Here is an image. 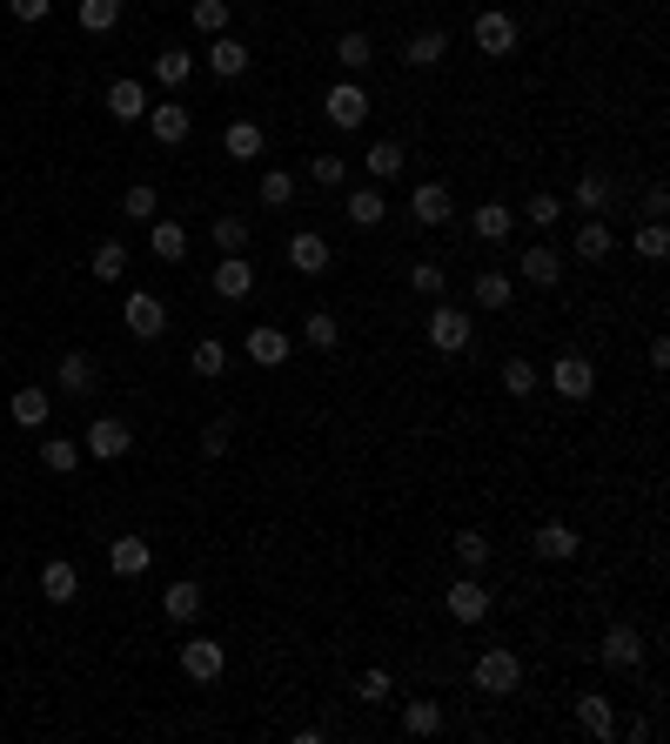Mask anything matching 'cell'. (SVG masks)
Segmentation results:
<instances>
[{
    "label": "cell",
    "mask_w": 670,
    "mask_h": 744,
    "mask_svg": "<svg viewBox=\"0 0 670 744\" xmlns=\"http://www.w3.org/2000/svg\"><path fill=\"white\" fill-rule=\"evenodd\" d=\"M469 684H476L483 698H510V691L523 684V657H517L510 644H489V650L476 657V671H469Z\"/></svg>",
    "instance_id": "cell-1"
},
{
    "label": "cell",
    "mask_w": 670,
    "mask_h": 744,
    "mask_svg": "<svg viewBox=\"0 0 670 744\" xmlns=\"http://www.w3.org/2000/svg\"><path fill=\"white\" fill-rule=\"evenodd\" d=\"M423 336H430V349L463 356V349L476 343V322H469V309H456V302H443V295H436V309H430V322H423Z\"/></svg>",
    "instance_id": "cell-2"
},
{
    "label": "cell",
    "mask_w": 670,
    "mask_h": 744,
    "mask_svg": "<svg viewBox=\"0 0 670 744\" xmlns=\"http://www.w3.org/2000/svg\"><path fill=\"white\" fill-rule=\"evenodd\" d=\"M543 382H550L563 402H591V396H597V363H591V356H576V349H563V356L543 369Z\"/></svg>",
    "instance_id": "cell-3"
},
{
    "label": "cell",
    "mask_w": 670,
    "mask_h": 744,
    "mask_svg": "<svg viewBox=\"0 0 670 744\" xmlns=\"http://www.w3.org/2000/svg\"><path fill=\"white\" fill-rule=\"evenodd\" d=\"M469 41H476V54H489V61H502V54H517V41H523V28H517V14H502V8H483V14L469 21Z\"/></svg>",
    "instance_id": "cell-4"
},
{
    "label": "cell",
    "mask_w": 670,
    "mask_h": 744,
    "mask_svg": "<svg viewBox=\"0 0 670 744\" xmlns=\"http://www.w3.org/2000/svg\"><path fill=\"white\" fill-rule=\"evenodd\" d=\"M443 611H450L456 624H483V617L496 611V597L483 591V570H463V576H456V584L443 591Z\"/></svg>",
    "instance_id": "cell-5"
},
{
    "label": "cell",
    "mask_w": 670,
    "mask_h": 744,
    "mask_svg": "<svg viewBox=\"0 0 670 744\" xmlns=\"http://www.w3.org/2000/svg\"><path fill=\"white\" fill-rule=\"evenodd\" d=\"M128 450H134V430L121 417H95L88 436H80V456H95V463H121Z\"/></svg>",
    "instance_id": "cell-6"
},
{
    "label": "cell",
    "mask_w": 670,
    "mask_h": 744,
    "mask_svg": "<svg viewBox=\"0 0 670 744\" xmlns=\"http://www.w3.org/2000/svg\"><path fill=\"white\" fill-rule=\"evenodd\" d=\"M597 665H604V671H617V678H630V671L644 665V637H637L630 624H610V630H604V644H597Z\"/></svg>",
    "instance_id": "cell-7"
},
{
    "label": "cell",
    "mask_w": 670,
    "mask_h": 744,
    "mask_svg": "<svg viewBox=\"0 0 670 744\" xmlns=\"http://www.w3.org/2000/svg\"><path fill=\"white\" fill-rule=\"evenodd\" d=\"M241 349H248V363H256V369H282V363L295 356L289 328H275V322H256V328L241 336Z\"/></svg>",
    "instance_id": "cell-8"
},
{
    "label": "cell",
    "mask_w": 670,
    "mask_h": 744,
    "mask_svg": "<svg viewBox=\"0 0 670 744\" xmlns=\"http://www.w3.org/2000/svg\"><path fill=\"white\" fill-rule=\"evenodd\" d=\"M221 671H228V650H221L215 637H188V644H182V678H188V684H215Z\"/></svg>",
    "instance_id": "cell-9"
},
{
    "label": "cell",
    "mask_w": 670,
    "mask_h": 744,
    "mask_svg": "<svg viewBox=\"0 0 670 744\" xmlns=\"http://www.w3.org/2000/svg\"><path fill=\"white\" fill-rule=\"evenodd\" d=\"M121 322H128V336L154 343V336H168V302H161V295H148V289H134V295H128V309H121Z\"/></svg>",
    "instance_id": "cell-10"
},
{
    "label": "cell",
    "mask_w": 670,
    "mask_h": 744,
    "mask_svg": "<svg viewBox=\"0 0 670 744\" xmlns=\"http://www.w3.org/2000/svg\"><path fill=\"white\" fill-rule=\"evenodd\" d=\"M322 108H328L335 128H363L369 121V88H363V80H335V88L322 95Z\"/></svg>",
    "instance_id": "cell-11"
},
{
    "label": "cell",
    "mask_w": 670,
    "mask_h": 744,
    "mask_svg": "<svg viewBox=\"0 0 670 744\" xmlns=\"http://www.w3.org/2000/svg\"><path fill=\"white\" fill-rule=\"evenodd\" d=\"M148 134H154L161 148H182V141L195 134V115H188L182 101H148Z\"/></svg>",
    "instance_id": "cell-12"
},
{
    "label": "cell",
    "mask_w": 670,
    "mask_h": 744,
    "mask_svg": "<svg viewBox=\"0 0 670 744\" xmlns=\"http://www.w3.org/2000/svg\"><path fill=\"white\" fill-rule=\"evenodd\" d=\"M576 731L597 737V744H610L617 737V704L604 691H576Z\"/></svg>",
    "instance_id": "cell-13"
},
{
    "label": "cell",
    "mask_w": 670,
    "mask_h": 744,
    "mask_svg": "<svg viewBox=\"0 0 670 744\" xmlns=\"http://www.w3.org/2000/svg\"><path fill=\"white\" fill-rule=\"evenodd\" d=\"M530 550H537L543 563H576V550H583V537H576V524H563V517H550V524H537V537H530Z\"/></svg>",
    "instance_id": "cell-14"
},
{
    "label": "cell",
    "mask_w": 670,
    "mask_h": 744,
    "mask_svg": "<svg viewBox=\"0 0 670 744\" xmlns=\"http://www.w3.org/2000/svg\"><path fill=\"white\" fill-rule=\"evenodd\" d=\"M248 61H256V47H248L241 34H215V41H208V74H215V80H241Z\"/></svg>",
    "instance_id": "cell-15"
},
{
    "label": "cell",
    "mask_w": 670,
    "mask_h": 744,
    "mask_svg": "<svg viewBox=\"0 0 670 744\" xmlns=\"http://www.w3.org/2000/svg\"><path fill=\"white\" fill-rule=\"evenodd\" d=\"M409 215H415V228H443V222L456 215V202H450V188H443V182H415Z\"/></svg>",
    "instance_id": "cell-16"
},
{
    "label": "cell",
    "mask_w": 670,
    "mask_h": 744,
    "mask_svg": "<svg viewBox=\"0 0 670 744\" xmlns=\"http://www.w3.org/2000/svg\"><path fill=\"white\" fill-rule=\"evenodd\" d=\"M95 382H101V369H95L88 349H67V356H61V369H54V389H61V396H95Z\"/></svg>",
    "instance_id": "cell-17"
},
{
    "label": "cell",
    "mask_w": 670,
    "mask_h": 744,
    "mask_svg": "<svg viewBox=\"0 0 670 744\" xmlns=\"http://www.w3.org/2000/svg\"><path fill=\"white\" fill-rule=\"evenodd\" d=\"M289 269L328 276V235H322V228H295V235H289Z\"/></svg>",
    "instance_id": "cell-18"
},
{
    "label": "cell",
    "mask_w": 670,
    "mask_h": 744,
    "mask_svg": "<svg viewBox=\"0 0 670 744\" xmlns=\"http://www.w3.org/2000/svg\"><path fill=\"white\" fill-rule=\"evenodd\" d=\"M8 417H14L21 430H47V417H54V389H41V382L14 389V402H8Z\"/></svg>",
    "instance_id": "cell-19"
},
{
    "label": "cell",
    "mask_w": 670,
    "mask_h": 744,
    "mask_svg": "<svg viewBox=\"0 0 670 744\" xmlns=\"http://www.w3.org/2000/svg\"><path fill=\"white\" fill-rule=\"evenodd\" d=\"M262 148H269L262 121H248V115H241V121H228V128H221V154H228V161H262Z\"/></svg>",
    "instance_id": "cell-20"
},
{
    "label": "cell",
    "mask_w": 670,
    "mask_h": 744,
    "mask_svg": "<svg viewBox=\"0 0 670 744\" xmlns=\"http://www.w3.org/2000/svg\"><path fill=\"white\" fill-rule=\"evenodd\" d=\"M469 228H476V241H510L517 235V208L510 202H483V208H469Z\"/></svg>",
    "instance_id": "cell-21"
},
{
    "label": "cell",
    "mask_w": 670,
    "mask_h": 744,
    "mask_svg": "<svg viewBox=\"0 0 670 744\" xmlns=\"http://www.w3.org/2000/svg\"><path fill=\"white\" fill-rule=\"evenodd\" d=\"M215 295H221V302H248V295H256V262H248V256H221Z\"/></svg>",
    "instance_id": "cell-22"
},
{
    "label": "cell",
    "mask_w": 670,
    "mask_h": 744,
    "mask_svg": "<svg viewBox=\"0 0 670 744\" xmlns=\"http://www.w3.org/2000/svg\"><path fill=\"white\" fill-rule=\"evenodd\" d=\"M610 248H617V228H610L604 215H583V222H576V262H604Z\"/></svg>",
    "instance_id": "cell-23"
},
{
    "label": "cell",
    "mask_w": 670,
    "mask_h": 744,
    "mask_svg": "<svg viewBox=\"0 0 670 744\" xmlns=\"http://www.w3.org/2000/svg\"><path fill=\"white\" fill-rule=\"evenodd\" d=\"M41 597H47V604H74V597H80V570H74L67 557H47V563H41Z\"/></svg>",
    "instance_id": "cell-24"
},
{
    "label": "cell",
    "mask_w": 670,
    "mask_h": 744,
    "mask_svg": "<svg viewBox=\"0 0 670 744\" xmlns=\"http://www.w3.org/2000/svg\"><path fill=\"white\" fill-rule=\"evenodd\" d=\"M148 563H154V543L148 537H115L108 543V570L115 576H148Z\"/></svg>",
    "instance_id": "cell-25"
},
{
    "label": "cell",
    "mask_w": 670,
    "mask_h": 744,
    "mask_svg": "<svg viewBox=\"0 0 670 744\" xmlns=\"http://www.w3.org/2000/svg\"><path fill=\"white\" fill-rule=\"evenodd\" d=\"M108 115H115V121H148V80L121 74L115 88H108Z\"/></svg>",
    "instance_id": "cell-26"
},
{
    "label": "cell",
    "mask_w": 670,
    "mask_h": 744,
    "mask_svg": "<svg viewBox=\"0 0 670 744\" xmlns=\"http://www.w3.org/2000/svg\"><path fill=\"white\" fill-rule=\"evenodd\" d=\"M161 611L175 617V624H195L202 617V584H195V576H175V584L161 591Z\"/></svg>",
    "instance_id": "cell-27"
},
{
    "label": "cell",
    "mask_w": 670,
    "mask_h": 744,
    "mask_svg": "<svg viewBox=\"0 0 670 744\" xmlns=\"http://www.w3.org/2000/svg\"><path fill=\"white\" fill-rule=\"evenodd\" d=\"M443 724H450V711H443L436 698H409V704H402V731H409V737H436Z\"/></svg>",
    "instance_id": "cell-28"
},
{
    "label": "cell",
    "mask_w": 670,
    "mask_h": 744,
    "mask_svg": "<svg viewBox=\"0 0 670 744\" xmlns=\"http://www.w3.org/2000/svg\"><path fill=\"white\" fill-rule=\"evenodd\" d=\"M148 248H154L161 262H182V256H188V228L168 222V215H154V222H148Z\"/></svg>",
    "instance_id": "cell-29"
},
{
    "label": "cell",
    "mask_w": 670,
    "mask_h": 744,
    "mask_svg": "<svg viewBox=\"0 0 670 744\" xmlns=\"http://www.w3.org/2000/svg\"><path fill=\"white\" fill-rule=\"evenodd\" d=\"M523 282H530V289H556V282H563V256H556V248H543V241L523 248Z\"/></svg>",
    "instance_id": "cell-30"
},
{
    "label": "cell",
    "mask_w": 670,
    "mask_h": 744,
    "mask_svg": "<svg viewBox=\"0 0 670 744\" xmlns=\"http://www.w3.org/2000/svg\"><path fill=\"white\" fill-rule=\"evenodd\" d=\"M469 295H476V309H489V315H496V309H510V302H517V282L502 276V269H483V276L469 282Z\"/></svg>",
    "instance_id": "cell-31"
},
{
    "label": "cell",
    "mask_w": 670,
    "mask_h": 744,
    "mask_svg": "<svg viewBox=\"0 0 670 744\" xmlns=\"http://www.w3.org/2000/svg\"><path fill=\"white\" fill-rule=\"evenodd\" d=\"M369 61H376V41H369L363 28H349L343 41H335V67H343L349 80H356V74H369Z\"/></svg>",
    "instance_id": "cell-32"
},
{
    "label": "cell",
    "mask_w": 670,
    "mask_h": 744,
    "mask_svg": "<svg viewBox=\"0 0 670 744\" xmlns=\"http://www.w3.org/2000/svg\"><path fill=\"white\" fill-rule=\"evenodd\" d=\"M363 169H369V182H396V175L409 169V154H402V141H369Z\"/></svg>",
    "instance_id": "cell-33"
},
{
    "label": "cell",
    "mask_w": 670,
    "mask_h": 744,
    "mask_svg": "<svg viewBox=\"0 0 670 744\" xmlns=\"http://www.w3.org/2000/svg\"><path fill=\"white\" fill-rule=\"evenodd\" d=\"M610 195H617V182H610L604 169L576 175V215H604V208H610Z\"/></svg>",
    "instance_id": "cell-34"
},
{
    "label": "cell",
    "mask_w": 670,
    "mask_h": 744,
    "mask_svg": "<svg viewBox=\"0 0 670 744\" xmlns=\"http://www.w3.org/2000/svg\"><path fill=\"white\" fill-rule=\"evenodd\" d=\"M74 21H80V34H115L121 28V0H80V8H74Z\"/></svg>",
    "instance_id": "cell-35"
},
{
    "label": "cell",
    "mask_w": 670,
    "mask_h": 744,
    "mask_svg": "<svg viewBox=\"0 0 670 744\" xmlns=\"http://www.w3.org/2000/svg\"><path fill=\"white\" fill-rule=\"evenodd\" d=\"M343 215H349L356 228H376V222L389 215V202H382V188L369 182V188H349V202H343Z\"/></svg>",
    "instance_id": "cell-36"
},
{
    "label": "cell",
    "mask_w": 670,
    "mask_h": 744,
    "mask_svg": "<svg viewBox=\"0 0 670 744\" xmlns=\"http://www.w3.org/2000/svg\"><path fill=\"white\" fill-rule=\"evenodd\" d=\"M443 54H450V34H443V28H423V34H409V47H402V61H409V67H436Z\"/></svg>",
    "instance_id": "cell-37"
},
{
    "label": "cell",
    "mask_w": 670,
    "mask_h": 744,
    "mask_svg": "<svg viewBox=\"0 0 670 744\" xmlns=\"http://www.w3.org/2000/svg\"><path fill=\"white\" fill-rule=\"evenodd\" d=\"M188 74H195V54L188 47H161L154 54V80H161V88H188Z\"/></svg>",
    "instance_id": "cell-38"
},
{
    "label": "cell",
    "mask_w": 670,
    "mask_h": 744,
    "mask_svg": "<svg viewBox=\"0 0 670 744\" xmlns=\"http://www.w3.org/2000/svg\"><path fill=\"white\" fill-rule=\"evenodd\" d=\"M41 463H47L54 476H74V470H80V443H74V436H41Z\"/></svg>",
    "instance_id": "cell-39"
},
{
    "label": "cell",
    "mask_w": 670,
    "mask_h": 744,
    "mask_svg": "<svg viewBox=\"0 0 670 744\" xmlns=\"http://www.w3.org/2000/svg\"><path fill=\"white\" fill-rule=\"evenodd\" d=\"M502 389H510V396H537L543 389V369L530 356H510V363H502Z\"/></svg>",
    "instance_id": "cell-40"
},
{
    "label": "cell",
    "mask_w": 670,
    "mask_h": 744,
    "mask_svg": "<svg viewBox=\"0 0 670 744\" xmlns=\"http://www.w3.org/2000/svg\"><path fill=\"white\" fill-rule=\"evenodd\" d=\"M256 195H262V208H289V202H295V175H289V169H262Z\"/></svg>",
    "instance_id": "cell-41"
},
{
    "label": "cell",
    "mask_w": 670,
    "mask_h": 744,
    "mask_svg": "<svg viewBox=\"0 0 670 744\" xmlns=\"http://www.w3.org/2000/svg\"><path fill=\"white\" fill-rule=\"evenodd\" d=\"M188 21L215 41V34H228V21H235V8H228V0H195V8H188Z\"/></svg>",
    "instance_id": "cell-42"
},
{
    "label": "cell",
    "mask_w": 670,
    "mask_h": 744,
    "mask_svg": "<svg viewBox=\"0 0 670 744\" xmlns=\"http://www.w3.org/2000/svg\"><path fill=\"white\" fill-rule=\"evenodd\" d=\"M215 248H221V256H241V248H248V215H215Z\"/></svg>",
    "instance_id": "cell-43"
},
{
    "label": "cell",
    "mask_w": 670,
    "mask_h": 744,
    "mask_svg": "<svg viewBox=\"0 0 670 744\" xmlns=\"http://www.w3.org/2000/svg\"><path fill=\"white\" fill-rule=\"evenodd\" d=\"M121 215H128V222H141V228H148V222H154V215H161V195H154V188H148V182H134V188H128V195H121Z\"/></svg>",
    "instance_id": "cell-44"
},
{
    "label": "cell",
    "mask_w": 670,
    "mask_h": 744,
    "mask_svg": "<svg viewBox=\"0 0 670 744\" xmlns=\"http://www.w3.org/2000/svg\"><path fill=\"white\" fill-rule=\"evenodd\" d=\"M188 363H195V376H221V369H228V343H221V336H202V343L188 349Z\"/></svg>",
    "instance_id": "cell-45"
},
{
    "label": "cell",
    "mask_w": 670,
    "mask_h": 744,
    "mask_svg": "<svg viewBox=\"0 0 670 744\" xmlns=\"http://www.w3.org/2000/svg\"><path fill=\"white\" fill-rule=\"evenodd\" d=\"M450 550H456V563H463V570H483V563H489V537H483V530H456V537H450Z\"/></svg>",
    "instance_id": "cell-46"
},
{
    "label": "cell",
    "mask_w": 670,
    "mask_h": 744,
    "mask_svg": "<svg viewBox=\"0 0 670 744\" xmlns=\"http://www.w3.org/2000/svg\"><path fill=\"white\" fill-rule=\"evenodd\" d=\"M630 248H637L644 262H663V256H670V228H663V222H644V228L630 235Z\"/></svg>",
    "instance_id": "cell-47"
},
{
    "label": "cell",
    "mask_w": 670,
    "mask_h": 744,
    "mask_svg": "<svg viewBox=\"0 0 670 744\" xmlns=\"http://www.w3.org/2000/svg\"><path fill=\"white\" fill-rule=\"evenodd\" d=\"M128 276V248L121 241H95V282H121Z\"/></svg>",
    "instance_id": "cell-48"
},
{
    "label": "cell",
    "mask_w": 670,
    "mask_h": 744,
    "mask_svg": "<svg viewBox=\"0 0 670 744\" xmlns=\"http://www.w3.org/2000/svg\"><path fill=\"white\" fill-rule=\"evenodd\" d=\"M302 336H309V349H335V343H343V322H335L328 309H309V328H302Z\"/></svg>",
    "instance_id": "cell-49"
},
{
    "label": "cell",
    "mask_w": 670,
    "mask_h": 744,
    "mask_svg": "<svg viewBox=\"0 0 670 744\" xmlns=\"http://www.w3.org/2000/svg\"><path fill=\"white\" fill-rule=\"evenodd\" d=\"M309 182H315V188H343V182H349V161H343V154H315V161H309Z\"/></svg>",
    "instance_id": "cell-50"
},
{
    "label": "cell",
    "mask_w": 670,
    "mask_h": 744,
    "mask_svg": "<svg viewBox=\"0 0 670 744\" xmlns=\"http://www.w3.org/2000/svg\"><path fill=\"white\" fill-rule=\"evenodd\" d=\"M409 289H415V295H430V302H436V295L450 289V276H443V262H409Z\"/></svg>",
    "instance_id": "cell-51"
},
{
    "label": "cell",
    "mask_w": 670,
    "mask_h": 744,
    "mask_svg": "<svg viewBox=\"0 0 670 744\" xmlns=\"http://www.w3.org/2000/svg\"><path fill=\"white\" fill-rule=\"evenodd\" d=\"M517 215H523L530 228H556V222H563V202H556V195H530Z\"/></svg>",
    "instance_id": "cell-52"
},
{
    "label": "cell",
    "mask_w": 670,
    "mask_h": 744,
    "mask_svg": "<svg viewBox=\"0 0 670 744\" xmlns=\"http://www.w3.org/2000/svg\"><path fill=\"white\" fill-rule=\"evenodd\" d=\"M228 443H235V417H215L202 430V456H228Z\"/></svg>",
    "instance_id": "cell-53"
},
{
    "label": "cell",
    "mask_w": 670,
    "mask_h": 744,
    "mask_svg": "<svg viewBox=\"0 0 670 744\" xmlns=\"http://www.w3.org/2000/svg\"><path fill=\"white\" fill-rule=\"evenodd\" d=\"M389 691H396V678H389V671H363V678H356V698H363V704H382Z\"/></svg>",
    "instance_id": "cell-54"
},
{
    "label": "cell",
    "mask_w": 670,
    "mask_h": 744,
    "mask_svg": "<svg viewBox=\"0 0 670 744\" xmlns=\"http://www.w3.org/2000/svg\"><path fill=\"white\" fill-rule=\"evenodd\" d=\"M8 14L34 28V21H47V14H54V0H8Z\"/></svg>",
    "instance_id": "cell-55"
},
{
    "label": "cell",
    "mask_w": 670,
    "mask_h": 744,
    "mask_svg": "<svg viewBox=\"0 0 670 744\" xmlns=\"http://www.w3.org/2000/svg\"><path fill=\"white\" fill-rule=\"evenodd\" d=\"M663 215H670V188L650 182V188H644V222H663Z\"/></svg>",
    "instance_id": "cell-56"
}]
</instances>
